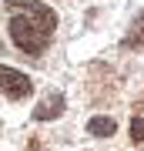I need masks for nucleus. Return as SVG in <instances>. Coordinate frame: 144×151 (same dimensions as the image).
<instances>
[{
  "label": "nucleus",
  "mask_w": 144,
  "mask_h": 151,
  "mask_svg": "<svg viewBox=\"0 0 144 151\" xmlns=\"http://www.w3.org/2000/svg\"><path fill=\"white\" fill-rule=\"evenodd\" d=\"M4 7L10 10L7 34H10L14 47H20L30 57H40L54 40L57 14L47 4H40V0H4Z\"/></svg>",
  "instance_id": "1"
},
{
  "label": "nucleus",
  "mask_w": 144,
  "mask_h": 151,
  "mask_svg": "<svg viewBox=\"0 0 144 151\" xmlns=\"http://www.w3.org/2000/svg\"><path fill=\"white\" fill-rule=\"evenodd\" d=\"M0 94L10 97V101H24V97L34 94V81L24 74V70H14V67L0 64Z\"/></svg>",
  "instance_id": "2"
},
{
  "label": "nucleus",
  "mask_w": 144,
  "mask_h": 151,
  "mask_svg": "<svg viewBox=\"0 0 144 151\" xmlns=\"http://www.w3.org/2000/svg\"><path fill=\"white\" fill-rule=\"evenodd\" d=\"M64 108H67L64 94H60V91H50V94H44L40 104L34 108V121H54V118L64 114Z\"/></svg>",
  "instance_id": "3"
},
{
  "label": "nucleus",
  "mask_w": 144,
  "mask_h": 151,
  "mask_svg": "<svg viewBox=\"0 0 144 151\" xmlns=\"http://www.w3.org/2000/svg\"><path fill=\"white\" fill-rule=\"evenodd\" d=\"M87 131H91L94 138H111L114 131H117V121L114 118H91L87 121Z\"/></svg>",
  "instance_id": "4"
},
{
  "label": "nucleus",
  "mask_w": 144,
  "mask_h": 151,
  "mask_svg": "<svg viewBox=\"0 0 144 151\" xmlns=\"http://www.w3.org/2000/svg\"><path fill=\"white\" fill-rule=\"evenodd\" d=\"M131 141H138V145L144 141V104L134 111V118H131Z\"/></svg>",
  "instance_id": "5"
}]
</instances>
